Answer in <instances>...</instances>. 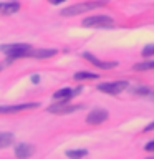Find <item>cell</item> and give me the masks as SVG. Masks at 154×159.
Listing matches in <instances>:
<instances>
[{"mask_svg": "<svg viewBox=\"0 0 154 159\" xmlns=\"http://www.w3.org/2000/svg\"><path fill=\"white\" fill-rule=\"evenodd\" d=\"M149 98H151V99H154V91H151V94H149Z\"/></svg>", "mask_w": 154, "mask_h": 159, "instance_id": "44dd1931", "label": "cell"}, {"mask_svg": "<svg viewBox=\"0 0 154 159\" xmlns=\"http://www.w3.org/2000/svg\"><path fill=\"white\" fill-rule=\"evenodd\" d=\"M20 3L18 2H7V3H0V13L3 15H12L15 12H18Z\"/></svg>", "mask_w": 154, "mask_h": 159, "instance_id": "8fae6325", "label": "cell"}, {"mask_svg": "<svg viewBox=\"0 0 154 159\" xmlns=\"http://www.w3.org/2000/svg\"><path fill=\"white\" fill-rule=\"evenodd\" d=\"M2 52L7 53V60L12 61V60H17V58H25V57H32V47L27 43H15V45H3L0 47Z\"/></svg>", "mask_w": 154, "mask_h": 159, "instance_id": "6da1fadb", "label": "cell"}, {"mask_svg": "<svg viewBox=\"0 0 154 159\" xmlns=\"http://www.w3.org/2000/svg\"><path fill=\"white\" fill-rule=\"evenodd\" d=\"M136 71H146V70H152L154 68V61H144V63H138L133 66Z\"/></svg>", "mask_w": 154, "mask_h": 159, "instance_id": "2e32d148", "label": "cell"}, {"mask_svg": "<svg viewBox=\"0 0 154 159\" xmlns=\"http://www.w3.org/2000/svg\"><path fill=\"white\" fill-rule=\"evenodd\" d=\"M65 0H50V3H53V5H58V3H63Z\"/></svg>", "mask_w": 154, "mask_h": 159, "instance_id": "d6986e66", "label": "cell"}, {"mask_svg": "<svg viewBox=\"0 0 154 159\" xmlns=\"http://www.w3.org/2000/svg\"><path fill=\"white\" fill-rule=\"evenodd\" d=\"M113 25V18L108 15H93L83 20V27H96V28H103V27H111Z\"/></svg>", "mask_w": 154, "mask_h": 159, "instance_id": "3957f363", "label": "cell"}, {"mask_svg": "<svg viewBox=\"0 0 154 159\" xmlns=\"http://www.w3.org/2000/svg\"><path fill=\"white\" fill-rule=\"evenodd\" d=\"M144 149H146V151H149V152H154V139H152V141H149L146 146H144Z\"/></svg>", "mask_w": 154, "mask_h": 159, "instance_id": "ac0fdd59", "label": "cell"}, {"mask_svg": "<svg viewBox=\"0 0 154 159\" xmlns=\"http://www.w3.org/2000/svg\"><path fill=\"white\" fill-rule=\"evenodd\" d=\"M57 53V50H38V52H33L32 57L33 58H50Z\"/></svg>", "mask_w": 154, "mask_h": 159, "instance_id": "5bb4252c", "label": "cell"}, {"mask_svg": "<svg viewBox=\"0 0 154 159\" xmlns=\"http://www.w3.org/2000/svg\"><path fill=\"white\" fill-rule=\"evenodd\" d=\"M83 58L88 60L89 63H93L94 66H98V68H101V70H109V68H114V66H116V63H114V61H101V60H98L96 57H93V55L88 53V52L83 53Z\"/></svg>", "mask_w": 154, "mask_h": 159, "instance_id": "9c48e42d", "label": "cell"}, {"mask_svg": "<svg viewBox=\"0 0 154 159\" xmlns=\"http://www.w3.org/2000/svg\"><path fill=\"white\" fill-rule=\"evenodd\" d=\"M108 119V111L106 109H101V108H96L93 111L88 113L86 116V123L88 124H101Z\"/></svg>", "mask_w": 154, "mask_h": 159, "instance_id": "8992f818", "label": "cell"}, {"mask_svg": "<svg viewBox=\"0 0 154 159\" xmlns=\"http://www.w3.org/2000/svg\"><path fill=\"white\" fill-rule=\"evenodd\" d=\"M106 5V2H84V3H75L71 7H66L61 12V15L65 17H71V15H78V13H83V12H88V10H93V8H98V7H103Z\"/></svg>", "mask_w": 154, "mask_h": 159, "instance_id": "7a4b0ae2", "label": "cell"}, {"mask_svg": "<svg viewBox=\"0 0 154 159\" xmlns=\"http://www.w3.org/2000/svg\"><path fill=\"white\" fill-rule=\"evenodd\" d=\"M141 55H143V57H152V55H154V45H146V47L143 48Z\"/></svg>", "mask_w": 154, "mask_h": 159, "instance_id": "e0dca14e", "label": "cell"}, {"mask_svg": "<svg viewBox=\"0 0 154 159\" xmlns=\"http://www.w3.org/2000/svg\"><path fill=\"white\" fill-rule=\"evenodd\" d=\"M79 91H81V86H79V88H75V89L63 88V89H58L57 93H53V98H55V99H61L63 103H66L68 99H71L73 96H76Z\"/></svg>", "mask_w": 154, "mask_h": 159, "instance_id": "ba28073f", "label": "cell"}, {"mask_svg": "<svg viewBox=\"0 0 154 159\" xmlns=\"http://www.w3.org/2000/svg\"><path fill=\"white\" fill-rule=\"evenodd\" d=\"M83 106L81 104H66V103H58V104H52L48 108V113H53V114H70V113H75L78 109H81Z\"/></svg>", "mask_w": 154, "mask_h": 159, "instance_id": "5b68a950", "label": "cell"}, {"mask_svg": "<svg viewBox=\"0 0 154 159\" xmlns=\"http://www.w3.org/2000/svg\"><path fill=\"white\" fill-rule=\"evenodd\" d=\"M33 152H35L33 144H18V146H15V156L18 159H28Z\"/></svg>", "mask_w": 154, "mask_h": 159, "instance_id": "30bf717a", "label": "cell"}, {"mask_svg": "<svg viewBox=\"0 0 154 159\" xmlns=\"http://www.w3.org/2000/svg\"><path fill=\"white\" fill-rule=\"evenodd\" d=\"M129 86L126 80H121V81H113V83H99L98 84V89L106 94H118L121 93L123 89H126Z\"/></svg>", "mask_w": 154, "mask_h": 159, "instance_id": "277c9868", "label": "cell"}, {"mask_svg": "<svg viewBox=\"0 0 154 159\" xmlns=\"http://www.w3.org/2000/svg\"><path fill=\"white\" fill-rule=\"evenodd\" d=\"M40 106L38 103H27V104H15V106H0V114H12V113H18L23 109H32Z\"/></svg>", "mask_w": 154, "mask_h": 159, "instance_id": "52a82bcc", "label": "cell"}, {"mask_svg": "<svg viewBox=\"0 0 154 159\" xmlns=\"http://www.w3.org/2000/svg\"><path fill=\"white\" fill-rule=\"evenodd\" d=\"M0 68H2V66H0Z\"/></svg>", "mask_w": 154, "mask_h": 159, "instance_id": "7402d4cb", "label": "cell"}, {"mask_svg": "<svg viewBox=\"0 0 154 159\" xmlns=\"http://www.w3.org/2000/svg\"><path fill=\"white\" fill-rule=\"evenodd\" d=\"M13 143V134L10 133H0V148H7Z\"/></svg>", "mask_w": 154, "mask_h": 159, "instance_id": "4fadbf2b", "label": "cell"}, {"mask_svg": "<svg viewBox=\"0 0 154 159\" xmlns=\"http://www.w3.org/2000/svg\"><path fill=\"white\" fill-rule=\"evenodd\" d=\"M88 154L86 149H71V151H66V156L70 159H81Z\"/></svg>", "mask_w": 154, "mask_h": 159, "instance_id": "7c38bea8", "label": "cell"}, {"mask_svg": "<svg viewBox=\"0 0 154 159\" xmlns=\"http://www.w3.org/2000/svg\"><path fill=\"white\" fill-rule=\"evenodd\" d=\"M96 73H88V71H78L75 73V80H96Z\"/></svg>", "mask_w": 154, "mask_h": 159, "instance_id": "9a60e30c", "label": "cell"}, {"mask_svg": "<svg viewBox=\"0 0 154 159\" xmlns=\"http://www.w3.org/2000/svg\"><path fill=\"white\" fill-rule=\"evenodd\" d=\"M32 81H33V83H38V75H33V76H32Z\"/></svg>", "mask_w": 154, "mask_h": 159, "instance_id": "ffe728a7", "label": "cell"}]
</instances>
